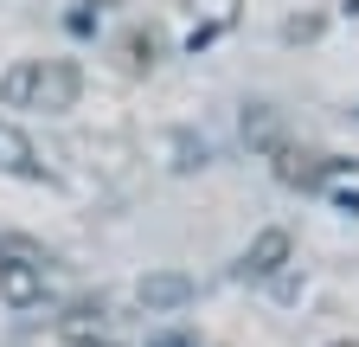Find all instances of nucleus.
Wrapping results in <instances>:
<instances>
[{"instance_id":"20e7f679","label":"nucleus","mask_w":359,"mask_h":347,"mask_svg":"<svg viewBox=\"0 0 359 347\" xmlns=\"http://www.w3.org/2000/svg\"><path fill=\"white\" fill-rule=\"evenodd\" d=\"M283 257H289V232H263V238L244 251V277H269V270H283Z\"/></svg>"},{"instance_id":"39448f33","label":"nucleus","mask_w":359,"mask_h":347,"mask_svg":"<svg viewBox=\"0 0 359 347\" xmlns=\"http://www.w3.org/2000/svg\"><path fill=\"white\" fill-rule=\"evenodd\" d=\"M334 167H340L334 155H314V148H283V161H276L283 181H321V174H334Z\"/></svg>"},{"instance_id":"0eeeda50","label":"nucleus","mask_w":359,"mask_h":347,"mask_svg":"<svg viewBox=\"0 0 359 347\" xmlns=\"http://www.w3.org/2000/svg\"><path fill=\"white\" fill-rule=\"evenodd\" d=\"M154 52H161V39H154V32H128V39H122V65H128V71L154 65Z\"/></svg>"},{"instance_id":"7ed1b4c3","label":"nucleus","mask_w":359,"mask_h":347,"mask_svg":"<svg viewBox=\"0 0 359 347\" xmlns=\"http://www.w3.org/2000/svg\"><path fill=\"white\" fill-rule=\"evenodd\" d=\"M0 174H26V181H39V155H32V142L20 136L13 122H0Z\"/></svg>"},{"instance_id":"423d86ee","label":"nucleus","mask_w":359,"mask_h":347,"mask_svg":"<svg viewBox=\"0 0 359 347\" xmlns=\"http://www.w3.org/2000/svg\"><path fill=\"white\" fill-rule=\"evenodd\" d=\"M193 7V20H199V32H224L238 20V0H187Z\"/></svg>"},{"instance_id":"f257e3e1","label":"nucleus","mask_w":359,"mask_h":347,"mask_svg":"<svg viewBox=\"0 0 359 347\" xmlns=\"http://www.w3.org/2000/svg\"><path fill=\"white\" fill-rule=\"evenodd\" d=\"M77 91H83V77L71 58H20L7 77H0V103L7 110H77Z\"/></svg>"},{"instance_id":"6e6552de","label":"nucleus","mask_w":359,"mask_h":347,"mask_svg":"<svg viewBox=\"0 0 359 347\" xmlns=\"http://www.w3.org/2000/svg\"><path fill=\"white\" fill-rule=\"evenodd\" d=\"M142 296H154V302H173V296H187V283H173V277H167V283H142Z\"/></svg>"},{"instance_id":"f03ea898","label":"nucleus","mask_w":359,"mask_h":347,"mask_svg":"<svg viewBox=\"0 0 359 347\" xmlns=\"http://www.w3.org/2000/svg\"><path fill=\"white\" fill-rule=\"evenodd\" d=\"M0 296H7V309H39L45 302V264L0 257Z\"/></svg>"},{"instance_id":"1a4fd4ad","label":"nucleus","mask_w":359,"mask_h":347,"mask_svg":"<svg viewBox=\"0 0 359 347\" xmlns=\"http://www.w3.org/2000/svg\"><path fill=\"white\" fill-rule=\"evenodd\" d=\"M90 347H122V341H90Z\"/></svg>"},{"instance_id":"9d476101","label":"nucleus","mask_w":359,"mask_h":347,"mask_svg":"<svg viewBox=\"0 0 359 347\" xmlns=\"http://www.w3.org/2000/svg\"><path fill=\"white\" fill-rule=\"evenodd\" d=\"M334 347H359V341H334Z\"/></svg>"}]
</instances>
